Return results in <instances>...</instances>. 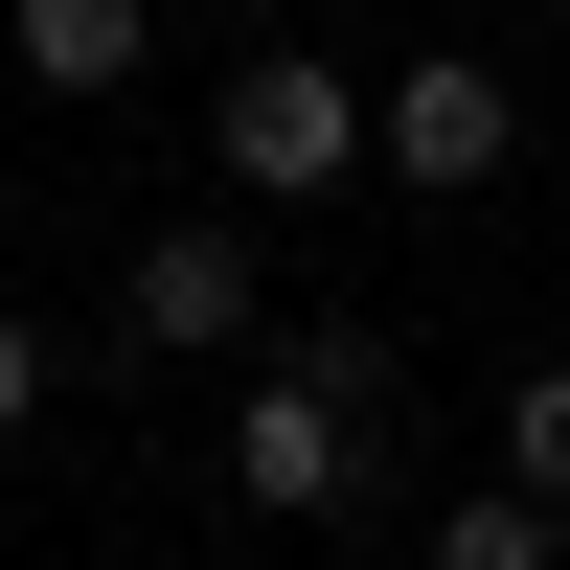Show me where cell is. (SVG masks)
Returning a JSON list of instances; mask_svg holds the SVG:
<instances>
[{
  "label": "cell",
  "mask_w": 570,
  "mask_h": 570,
  "mask_svg": "<svg viewBox=\"0 0 570 570\" xmlns=\"http://www.w3.org/2000/svg\"><path fill=\"white\" fill-rule=\"evenodd\" d=\"M206 160H228V206H320V183H365V69L252 46V69L206 91Z\"/></svg>",
  "instance_id": "6da1fadb"
},
{
  "label": "cell",
  "mask_w": 570,
  "mask_h": 570,
  "mask_svg": "<svg viewBox=\"0 0 570 570\" xmlns=\"http://www.w3.org/2000/svg\"><path fill=\"white\" fill-rule=\"evenodd\" d=\"M0 46H23V91H137L160 69V0H0Z\"/></svg>",
  "instance_id": "5b68a950"
},
{
  "label": "cell",
  "mask_w": 570,
  "mask_h": 570,
  "mask_svg": "<svg viewBox=\"0 0 570 570\" xmlns=\"http://www.w3.org/2000/svg\"><path fill=\"white\" fill-rule=\"evenodd\" d=\"M411 570H570V502H525V480H456L434 525H411Z\"/></svg>",
  "instance_id": "8992f818"
},
{
  "label": "cell",
  "mask_w": 570,
  "mask_h": 570,
  "mask_svg": "<svg viewBox=\"0 0 570 570\" xmlns=\"http://www.w3.org/2000/svg\"><path fill=\"white\" fill-rule=\"evenodd\" d=\"M115 320H137L160 365H274V252H252L228 206H183V228L115 252Z\"/></svg>",
  "instance_id": "277c9868"
},
{
  "label": "cell",
  "mask_w": 570,
  "mask_h": 570,
  "mask_svg": "<svg viewBox=\"0 0 570 570\" xmlns=\"http://www.w3.org/2000/svg\"><path fill=\"white\" fill-rule=\"evenodd\" d=\"M548 23H570V0H548Z\"/></svg>",
  "instance_id": "30bf717a"
},
{
  "label": "cell",
  "mask_w": 570,
  "mask_h": 570,
  "mask_svg": "<svg viewBox=\"0 0 570 570\" xmlns=\"http://www.w3.org/2000/svg\"><path fill=\"white\" fill-rule=\"evenodd\" d=\"M502 480L570 502V365H525V389H502Z\"/></svg>",
  "instance_id": "52a82bcc"
},
{
  "label": "cell",
  "mask_w": 570,
  "mask_h": 570,
  "mask_svg": "<svg viewBox=\"0 0 570 570\" xmlns=\"http://www.w3.org/2000/svg\"><path fill=\"white\" fill-rule=\"evenodd\" d=\"M502 160H525V91H502L480 46H411V69H365V183H411V206H480Z\"/></svg>",
  "instance_id": "7a4b0ae2"
},
{
  "label": "cell",
  "mask_w": 570,
  "mask_h": 570,
  "mask_svg": "<svg viewBox=\"0 0 570 570\" xmlns=\"http://www.w3.org/2000/svg\"><path fill=\"white\" fill-rule=\"evenodd\" d=\"M46 389H69V343H46V320H23V297H0V456H23V434H46Z\"/></svg>",
  "instance_id": "9c48e42d"
},
{
  "label": "cell",
  "mask_w": 570,
  "mask_h": 570,
  "mask_svg": "<svg viewBox=\"0 0 570 570\" xmlns=\"http://www.w3.org/2000/svg\"><path fill=\"white\" fill-rule=\"evenodd\" d=\"M365 456H389V411H343L297 343L228 389V502H252V525H343V502H365Z\"/></svg>",
  "instance_id": "3957f363"
},
{
  "label": "cell",
  "mask_w": 570,
  "mask_h": 570,
  "mask_svg": "<svg viewBox=\"0 0 570 570\" xmlns=\"http://www.w3.org/2000/svg\"><path fill=\"white\" fill-rule=\"evenodd\" d=\"M274 343H297V365H320L343 411H389V389H411V365H389V320H274Z\"/></svg>",
  "instance_id": "ba28073f"
}]
</instances>
